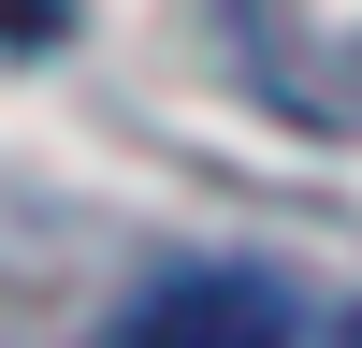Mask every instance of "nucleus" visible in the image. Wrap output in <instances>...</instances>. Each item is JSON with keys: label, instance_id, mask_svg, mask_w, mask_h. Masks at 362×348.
Listing matches in <instances>:
<instances>
[{"label": "nucleus", "instance_id": "obj_1", "mask_svg": "<svg viewBox=\"0 0 362 348\" xmlns=\"http://www.w3.org/2000/svg\"><path fill=\"white\" fill-rule=\"evenodd\" d=\"M305 319H290L276 276H232V261H203V276H160L131 319H116V348H290Z\"/></svg>", "mask_w": 362, "mask_h": 348}, {"label": "nucleus", "instance_id": "obj_3", "mask_svg": "<svg viewBox=\"0 0 362 348\" xmlns=\"http://www.w3.org/2000/svg\"><path fill=\"white\" fill-rule=\"evenodd\" d=\"M348 348H362V319H348Z\"/></svg>", "mask_w": 362, "mask_h": 348}, {"label": "nucleus", "instance_id": "obj_2", "mask_svg": "<svg viewBox=\"0 0 362 348\" xmlns=\"http://www.w3.org/2000/svg\"><path fill=\"white\" fill-rule=\"evenodd\" d=\"M73 29V0H0V44H58Z\"/></svg>", "mask_w": 362, "mask_h": 348}]
</instances>
